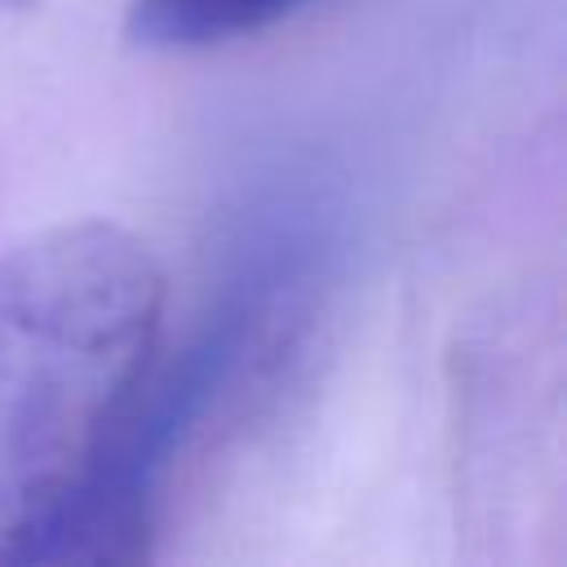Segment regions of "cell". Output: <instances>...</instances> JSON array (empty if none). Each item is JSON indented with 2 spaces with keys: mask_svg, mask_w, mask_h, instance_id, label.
Wrapping results in <instances>:
<instances>
[{
  "mask_svg": "<svg viewBox=\"0 0 567 567\" xmlns=\"http://www.w3.org/2000/svg\"><path fill=\"white\" fill-rule=\"evenodd\" d=\"M315 0H133L128 40L142 49H208L252 35Z\"/></svg>",
  "mask_w": 567,
  "mask_h": 567,
  "instance_id": "obj_2",
  "label": "cell"
},
{
  "mask_svg": "<svg viewBox=\"0 0 567 567\" xmlns=\"http://www.w3.org/2000/svg\"><path fill=\"white\" fill-rule=\"evenodd\" d=\"M164 328V270L115 221L0 252V563L49 558Z\"/></svg>",
  "mask_w": 567,
  "mask_h": 567,
  "instance_id": "obj_1",
  "label": "cell"
}]
</instances>
